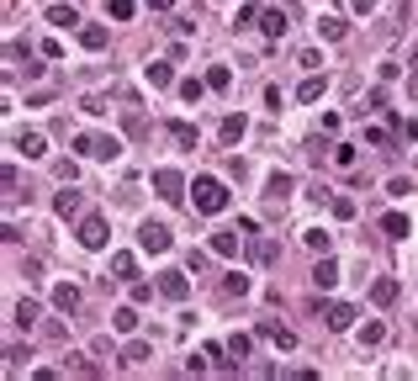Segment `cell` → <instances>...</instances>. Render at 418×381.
<instances>
[{
    "label": "cell",
    "instance_id": "obj_18",
    "mask_svg": "<svg viewBox=\"0 0 418 381\" xmlns=\"http://www.w3.org/2000/svg\"><path fill=\"white\" fill-rule=\"evenodd\" d=\"M48 22H53V27H80V11H74V6H64V0H48Z\"/></svg>",
    "mask_w": 418,
    "mask_h": 381
},
{
    "label": "cell",
    "instance_id": "obj_46",
    "mask_svg": "<svg viewBox=\"0 0 418 381\" xmlns=\"http://www.w3.org/2000/svg\"><path fill=\"white\" fill-rule=\"evenodd\" d=\"M132 302H154V286H148V281H132Z\"/></svg>",
    "mask_w": 418,
    "mask_h": 381
},
{
    "label": "cell",
    "instance_id": "obj_10",
    "mask_svg": "<svg viewBox=\"0 0 418 381\" xmlns=\"http://www.w3.org/2000/svg\"><path fill=\"white\" fill-rule=\"evenodd\" d=\"M80 207H85V196L74 190V180H69V186L53 196V212H59V217H80Z\"/></svg>",
    "mask_w": 418,
    "mask_h": 381
},
{
    "label": "cell",
    "instance_id": "obj_11",
    "mask_svg": "<svg viewBox=\"0 0 418 381\" xmlns=\"http://www.w3.org/2000/svg\"><path fill=\"white\" fill-rule=\"evenodd\" d=\"M397 297H403V286H397V275H382V281L370 286V302H376V307H392Z\"/></svg>",
    "mask_w": 418,
    "mask_h": 381
},
{
    "label": "cell",
    "instance_id": "obj_34",
    "mask_svg": "<svg viewBox=\"0 0 418 381\" xmlns=\"http://www.w3.org/2000/svg\"><path fill=\"white\" fill-rule=\"evenodd\" d=\"M392 132H397L403 143H418V122H413V117H392Z\"/></svg>",
    "mask_w": 418,
    "mask_h": 381
},
{
    "label": "cell",
    "instance_id": "obj_19",
    "mask_svg": "<svg viewBox=\"0 0 418 381\" xmlns=\"http://www.w3.org/2000/svg\"><path fill=\"white\" fill-rule=\"evenodd\" d=\"M148 360H154V349H148L144 339H132V345L122 349V366H132V370H138V366H148Z\"/></svg>",
    "mask_w": 418,
    "mask_h": 381
},
{
    "label": "cell",
    "instance_id": "obj_44",
    "mask_svg": "<svg viewBox=\"0 0 418 381\" xmlns=\"http://www.w3.org/2000/svg\"><path fill=\"white\" fill-rule=\"evenodd\" d=\"M365 143H376V148H386V143H392V132H386V127H365Z\"/></svg>",
    "mask_w": 418,
    "mask_h": 381
},
{
    "label": "cell",
    "instance_id": "obj_41",
    "mask_svg": "<svg viewBox=\"0 0 418 381\" xmlns=\"http://www.w3.org/2000/svg\"><path fill=\"white\" fill-rule=\"evenodd\" d=\"M407 190H413V180H407V175H392V180H386V196H407Z\"/></svg>",
    "mask_w": 418,
    "mask_h": 381
},
{
    "label": "cell",
    "instance_id": "obj_32",
    "mask_svg": "<svg viewBox=\"0 0 418 381\" xmlns=\"http://www.w3.org/2000/svg\"><path fill=\"white\" fill-rule=\"evenodd\" d=\"M228 355L249 360V355H254V339H249V333H233V339H228Z\"/></svg>",
    "mask_w": 418,
    "mask_h": 381
},
{
    "label": "cell",
    "instance_id": "obj_6",
    "mask_svg": "<svg viewBox=\"0 0 418 381\" xmlns=\"http://www.w3.org/2000/svg\"><path fill=\"white\" fill-rule=\"evenodd\" d=\"M249 260L260 265V270H270V265H281V244L265 233H249Z\"/></svg>",
    "mask_w": 418,
    "mask_h": 381
},
{
    "label": "cell",
    "instance_id": "obj_12",
    "mask_svg": "<svg viewBox=\"0 0 418 381\" xmlns=\"http://www.w3.org/2000/svg\"><path fill=\"white\" fill-rule=\"evenodd\" d=\"M260 339H270L275 349H297V333H291V328H281V323H270V318L260 323Z\"/></svg>",
    "mask_w": 418,
    "mask_h": 381
},
{
    "label": "cell",
    "instance_id": "obj_49",
    "mask_svg": "<svg viewBox=\"0 0 418 381\" xmlns=\"http://www.w3.org/2000/svg\"><path fill=\"white\" fill-rule=\"evenodd\" d=\"M144 6L148 11H169V0H144Z\"/></svg>",
    "mask_w": 418,
    "mask_h": 381
},
{
    "label": "cell",
    "instance_id": "obj_15",
    "mask_svg": "<svg viewBox=\"0 0 418 381\" xmlns=\"http://www.w3.org/2000/svg\"><path fill=\"white\" fill-rule=\"evenodd\" d=\"M111 281H138V260H132L127 249L111 254Z\"/></svg>",
    "mask_w": 418,
    "mask_h": 381
},
{
    "label": "cell",
    "instance_id": "obj_16",
    "mask_svg": "<svg viewBox=\"0 0 418 381\" xmlns=\"http://www.w3.org/2000/svg\"><path fill=\"white\" fill-rule=\"evenodd\" d=\"M212 254H217V260H233V254H239V228H228V233H212Z\"/></svg>",
    "mask_w": 418,
    "mask_h": 381
},
{
    "label": "cell",
    "instance_id": "obj_29",
    "mask_svg": "<svg viewBox=\"0 0 418 381\" xmlns=\"http://www.w3.org/2000/svg\"><path fill=\"white\" fill-rule=\"evenodd\" d=\"M302 238H307V249H318V254H328V249H334V233H323V228H307Z\"/></svg>",
    "mask_w": 418,
    "mask_h": 381
},
{
    "label": "cell",
    "instance_id": "obj_27",
    "mask_svg": "<svg viewBox=\"0 0 418 381\" xmlns=\"http://www.w3.org/2000/svg\"><path fill=\"white\" fill-rule=\"evenodd\" d=\"M217 132H223V143H239L244 132H249V122H244V117H223V127H217Z\"/></svg>",
    "mask_w": 418,
    "mask_h": 381
},
{
    "label": "cell",
    "instance_id": "obj_38",
    "mask_svg": "<svg viewBox=\"0 0 418 381\" xmlns=\"http://www.w3.org/2000/svg\"><path fill=\"white\" fill-rule=\"evenodd\" d=\"M355 159H360V154H355V143H334V165H339V169H349Z\"/></svg>",
    "mask_w": 418,
    "mask_h": 381
},
{
    "label": "cell",
    "instance_id": "obj_25",
    "mask_svg": "<svg viewBox=\"0 0 418 381\" xmlns=\"http://www.w3.org/2000/svg\"><path fill=\"white\" fill-rule=\"evenodd\" d=\"M37 312H43V307H37L32 297H22V302H16V312H11V318H16V328H32V323H37Z\"/></svg>",
    "mask_w": 418,
    "mask_h": 381
},
{
    "label": "cell",
    "instance_id": "obj_8",
    "mask_svg": "<svg viewBox=\"0 0 418 381\" xmlns=\"http://www.w3.org/2000/svg\"><path fill=\"white\" fill-rule=\"evenodd\" d=\"M291 190H297V186H291L286 169H275V175L265 180V196H270V207H286V202H291Z\"/></svg>",
    "mask_w": 418,
    "mask_h": 381
},
{
    "label": "cell",
    "instance_id": "obj_26",
    "mask_svg": "<svg viewBox=\"0 0 418 381\" xmlns=\"http://www.w3.org/2000/svg\"><path fill=\"white\" fill-rule=\"evenodd\" d=\"M111 328L117 333H138V307H117L111 312Z\"/></svg>",
    "mask_w": 418,
    "mask_h": 381
},
{
    "label": "cell",
    "instance_id": "obj_14",
    "mask_svg": "<svg viewBox=\"0 0 418 381\" xmlns=\"http://www.w3.org/2000/svg\"><path fill=\"white\" fill-rule=\"evenodd\" d=\"M53 307H59V312H74V307H80V286H74V281H59V286H53Z\"/></svg>",
    "mask_w": 418,
    "mask_h": 381
},
{
    "label": "cell",
    "instance_id": "obj_31",
    "mask_svg": "<svg viewBox=\"0 0 418 381\" xmlns=\"http://www.w3.org/2000/svg\"><path fill=\"white\" fill-rule=\"evenodd\" d=\"M207 85H212V90H228V85H233V69H228V64H212V69H207Z\"/></svg>",
    "mask_w": 418,
    "mask_h": 381
},
{
    "label": "cell",
    "instance_id": "obj_3",
    "mask_svg": "<svg viewBox=\"0 0 418 381\" xmlns=\"http://www.w3.org/2000/svg\"><path fill=\"white\" fill-rule=\"evenodd\" d=\"M74 238H80L85 249H106L111 228H106V217H96V212H90V217H80V233H74Z\"/></svg>",
    "mask_w": 418,
    "mask_h": 381
},
{
    "label": "cell",
    "instance_id": "obj_30",
    "mask_svg": "<svg viewBox=\"0 0 418 381\" xmlns=\"http://www.w3.org/2000/svg\"><path fill=\"white\" fill-rule=\"evenodd\" d=\"M323 90H328V80H318V74H307V80H302V90H297V101H318Z\"/></svg>",
    "mask_w": 418,
    "mask_h": 381
},
{
    "label": "cell",
    "instance_id": "obj_47",
    "mask_svg": "<svg viewBox=\"0 0 418 381\" xmlns=\"http://www.w3.org/2000/svg\"><path fill=\"white\" fill-rule=\"evenodd\" d=\"M323 154H328V143L312 138V143H307V159H312V165H323Z\"/></svg>",
    "mask_w": 418,
    "mask_h": 381
},
{
    "label": "cell",
    "instance_id": "obj_17",
    "mask_svg": "<svg viewBox=\"0 0 418 381\" xmlns=\"http://www.w3.org/2000/svg\"><path fill=\"white\" fill-rule=\"evenodd\" d=\"M323 323H328V328H334V333H344L349 323H355V307H344V302H334V307L323 312Z\"/></svg>",
    "mask_w": 418,
    "mask_h": 381
},
{
    "label": "cell",
    "instance_id": "obj_28",
    "mask_svg": "<svg viewBox=\"0 0 418 381\" xmlns=\"http://www.w3.org/2000/svg\"><path fill=\"white\" fill-rule=\"evenodd\" d=\"M169 138H175L180 148H196V127L191 122H169Z\"/></svg>",
    "mask_w": 418,
    "mask_h": 381
},
{
    "label": "cell",
    "instance_id": "obj_21",
    "mask_svg": "<svg viewBox=\"0 0 418 381\" xmlns=\"http://www.w3.org/2000/svg\"><path fill=\"white\" fill-rule=\"evenodd\" d=\"M144 80L154 85V90H169V85H175V69H169V64H148V69H144Z\"/></svg>",
    "mask_w": 418,
    "mask_h": 381
},
{
    "label": "cell",
    "instance_id": "obj_36",
    "mask_svg": "<svg viewBox=\"0 0 418 381\" xmlns=\"http://www.w3.org/2000/svg\"><path fill=\"white\" fill-rule=\"evenodd\" d=\"M223 291H228V297H249V275H239V270H233V275L223 281Z\"/></svg>",
    "mask_w": 418,
    "mask_h": 381
},
{
    "label": "cell",
    "instance_id": "obj_45",
    "mask_svg": "<svg viewBox=\"0 0 418 381\" xmlns=\"http://www.w3.org/2000/svg\"><path fill=\"white\" fill-rule=\"evenodd\" d=\"M407 59H413V74H407V95L418 101V43H413V53H407Z\"/></svg>",
    "mask_w": 418,
    "mask_h": 381
},
{
    "label": "cell",
    "instance_id": "obj_9",
    "mask_svg": "<svg viewBox=\"0 0 418 381\" xmlns=\"http://www.w3.org/2000/svg\"><path fill=\"white\" fill-rule=\"evenodd\" d=\"M312 286H318V291H334L339 286V260L334 254H323V260L312 265Z\"/></svg>",
    "mask_w": 418,
    "mask_h": 381
},
{
    "label": "cell",
    "instance_id": "obj_7",
    "mask_svg": "<svg viewBox=\"0 0 418 381\" xmlns=\"http://www.w3.org/2000/svg\"><path fill=\"white\" fill-rule=\"evenodd\" d=\"M159 297H169V302H186V297H191L186 270H165V275H159Z\"/></svg>",
    "mask_w": 418,
    "mask_h": 381
},
{
    "label": "cell",
    "instance_id": "obj_13",
    "mask_svg": "<svg viewBox=\"0 0 418 381\" xmlns=\"http://www.w3.org/2000/svg\"><path fill=\"white\" fill-rule=\"evenodd\" d=\"M16 154L43 159V154H48V138H43V132H16Z\"/></svg>",
    "mask_w": 418,
    "mask_h": 381
},
{
    "label": "cell",
    "instance_id": "obj_37",
    "mask_svg": "<svg viewBox=\"0 0 418 381\" xmlns=\"http://www.w3.org/2000/svg\"><path fill=\"white\" fill-rule=\"evenodd\" d=\"M207 90H212L207 80H180V95H186V101H202Z\"/></svg>",
    "mask_w": 418,
    "mask_h": 381
},
{
    "label": "cell",
    "instance_id": "obj_43",
    "mask_svg": "<svg viewBox=\"0 0 418 381\" xmlns=\"http://www.w3.org/2000/svg\"><path fill=\"white\" fill-rule=\"evenodd\" d=\"M127 132H132V138H144V132H148V122H144V111H127Z\"/></svg>",
    "mask_w": 418,
    "mask_h": 381
},
{
    "label": "cell",
    "instance_id": "obj_24",
    "mask_svg": "<svg viewBox=\"0 0 418 381\" xmlns=\"http://www.w3.org/2000/svg\"><path fill=\"white\" fill-rule=\"evenodd\" d=\"M265 37H286V11H260Z\"/></svg>",
    "mask_w": 418,
    "mask_h": 381
},
{
    "label": "cell",
    "instance_id": "obj_40",
    "mask_svg": "<svg viewBox=\"0 0 418 381\" xmlns=\"http://www.w3.org/2000/svg\"><path fill=\"white\" fill-rule=\"evenodd\" d=\"M260 22V11H254V6H239V16H233V32H244V27H254Z\"/></svg>",
    "mask_w": 418,
    "mask_h": 381
},
{
    "label": "cell",
    "instance_id": "obj_33",
    "mask_svg": "<svg viewBox=\"0 0 418 381\" xmlns=\"http://www.w3.org/2000/svg\"><path fill=\"white\" fill-rule=\"evenodd\" d=\"M132 11H138V0H106V16H111V22H127Z\"/></svg>",
    "mask_w": 418,
    "mask_h": 381
},
{
    "label": "cell",
    "instance_id": "obj_20",
    "mask_svg": "<svg viewBox=\"0 0 418 381\" xmlns=\"http://www.w3.org/2000/svg\"><path fill=\"white\" fill-rule=\"evenodd\" d=\"M344 32H349V27L339 22L334 11H323V16H318V37H328V43H339V37H344Z\"/></svg>",
    "mask_w": 418,
    "mask_h": 381
},
{
    "label": "cell",
    "instance_id": "obj_2",
    "mask_svg": "<svg viewBox=\"0 0 418 381\" xmlns=\"http://www.w3.org/2000/svg\"><path fill=\"white\" fill-rule=\"evenodd\" d=\"M74 148H80V159H117L122 154V143L117 138H101V132H80Z\"/></svg>",
    "mask_w": 418,
    "mask_h": 381
},
{
    "label": "cell",
    "instance_id": "obj_1",
    "mask_svg": "<svg viewBox=\"0 0 418 381\" xmlns=\"http://www.w3.org/2000/svg\"><path fill=\"white\" fill-rule=\"evenodd\" d=\"M191 202H196L202 217H217V212H228V186L217 175H196L191 180Z\"/></svg>",
    "mask_w": 418,
    "mask_h": 381
},
{
    "label": "cell",
    "instance_id": "obj_35",
    "mask_svg": "<svg viewBox=\"0 0 418 381\" xmlns=\"http://www.w3.org/2000/svg\"><path fill=\"white\" fill-rule=\"evenodd\" d=\"M64 370H74V376H101V366H96V360H85V355H69Z\"/></svg>",
    "mask_w": 418,
    "mask_h": 381
},
{
    "label": "cell",
    "instance_id": "obj_48",
    "mask_svg": "<svg viewBox=\"0 0 418 381\" xmlns=\"http://www.w3.org/2000/svg\"><path fill=\"white\" fill-rule=\"evenodd\" d=\"M349 6H355V11H365V16H370V11H376V6H382V0H349Z\"/></svg>",
    "mask_w": 418,
    "mask_h": 381
},
{
    "label": "cell",
    "instance_id": "obj_42",
    "mask_svg": "<svg viewBox=\"0 0 418 381\" xmlns=\"http://www.w3.org/2000/svg\"><path fill=\"white\" fill-rule=\"evenodd\" d=\"M334 217H339V223H349V217H355V202H349V196H334Z\"/></svg>",
    "mask_w": 418,
    "mask_h": 381
},
{
    "label": "cell",
    "instance_id": "obj_23",
    "mask_svg": "<svg viewBox=\"0 0 418 381\" xmlns=\"http://www.w3.org/2000/svg\"><path fill=\"white\" fill-rule=\"evenodd\" d=\"M106 37H111V32H106V27H96V22H90V27H80V43L90 48V53H101V48H106Z\"/></svg>",
    "mask_w": 418,
    "mask_h": 381
},
{
    "label": "cell",
    "instance_id": "obj_4",
    "mask_svg": "<svg viewBox=\"0 0 418 381\" xmlns=\"http://www.w3.org/2000/svg\"><path fill=\"white\" fill-rule=\"evenodd\" d=\"M154 190L159 196H165V202H186V175H180V169H154Z\"/></svg>",
    "mask_w": 418,
    "mask_h": 381
},
{
    "label": "cell",
    "instance_id": "obj_22",
    "mask_svg": "<svg viewBox=\"0 0 418 381\" xmlns=\"http://www.w3.org/2000/svg\"><path fill=\"white\" fill-rule=\"evenodd\" d=\"M382 233H386V238H407V233H413V223H407L403 212H386V217H382Z\"/></svg>",
    "mask_w": 418,
    "mask_h": 381
},
{
    "label": "cell",
    "instance_id": "obj_39",
    "mask_svg": "<svg viewBox=\"0 0 418 381\" xmlns=\"http://www.w3.org/2000/svg\"><path fill=\"white\" fill-rule=\"evenodd\" d=\"M386 339V323H365V328H360V345H382Z\"/></svg>",
    "mask_w": 418,
    "mask_h": 381
},
{
    "label": "cell",
    "instance_id": "obj_5",
    "mask_svg": "<svg viewBox=\"0 0 418 381\" xmlns=\"http://www.w3.org/2000/svg\"><path fill=\"white\" fill-rule=\"evenodd\" d=\"M138 244H144L148 254H169V244H175V233H169L165 223H144V228H138Z\"/></svg>",
    "mask_w": 418,
    "mask_h": 381
}]
</instances>
